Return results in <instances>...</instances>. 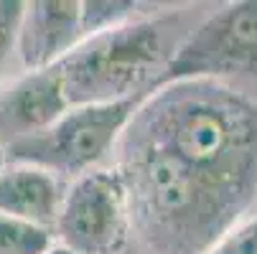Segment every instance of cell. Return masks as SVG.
<instances>
[{
    "instance_id": "7",
    "label": "cell",
    "mask_w": 257,
    "mask_h": 254,
    "mask_svg": "<svg viewBox=\"0 0 257 254\" xmlns=\"http://www.w3.org/2000/svg\"><path fill=\"white\" fill-rule=\"evenodd\" d=\"M82 44L79 0H33L23 3L16 54L26 71L56 66Z\"/></svg>"
},
{
    "instance_id": "11",
    "label": "cell",
    "mask_w": 257,
    "mask_h": 254,
    "mask_svg": "<svg viewBox=\"0 0 257 254\" xmlns=\"http://www.w3.org/2000/svg\"><path fill=\"white\" fill-rule=\"evenodd\" d=\"M21 16H23L21 0H0V74H3L11 56L16 54Z\"/></svg>"
},
{
    "instance_id": "14",
    "label": "cell",
    "mask_w": 257,
    "mask_h": 254,
    "mask_svg": "<svg viewBox=\"0 0 257 254\" xmlns=\"http://www.w3.org/2000/svg\"><path fill=\"white\" fill-rule=\"evenodd\" d=\"M6 163H8V160H6V150H3V148H0V170H3V168H6Z\"/></svg>"
},
{
    "instance_id": "1",
    "label": "cell",
    "mask_w": 257,
    "mask_h": 254,
    "mask_svg": "<svg viewBox=\"0 0 257 254\" xmlns=\"http://www.w3.org/2000/svg\"><path fill=\"white\" fill-rule=\"evenodd\" d=\"M122 137L168 155L244 213L257 201V104L222 82L153 89Z\"/></svg>"
},
{
    "instance_id": "2",
    "label": "cell",
    "mask_w": 257,
    "mask_h": 254,
    "mask_svg": "<svg viewBox=\"0 0 257 254\" xmlns=\"http://www.w3.org/2000/svg\"><path fill=\"white\" fill-rule=\"evenodd\" d=\"M173 31H178V16L151 11L84 39L54 66L69 107L112 104L151 94L183 41Z\"/></svg>"
},
{
    "instance_id": "9",
    "label": "cell",
    "mask_w": 257,
    "mask_h": 254,
    "mask_svg": "<svg viewBox=\"0 0 257 254\" xmlns=\"http://www.w3.org/2000/svg\"><path fill=\"white\" fill-rule=\"evenodd\" d=\"M145 13L151 11H140V3H135V0H82L79 3L82 41L89 36L125 26Z\"/></svg>"
},
{
    "instance_id": "10",
    "label": "cell",
    "mask_w": 257,
    "mask_h": 254,
    "mask_svg": "<svg viewBox=\"0 0 257 254\" xmlns=\"http://www.w3.org/2000/svg\"><path fill=\"white\" fill-rule=\"evenodd\" d=\"M54 244L49 229L0 213V254H46Z\"/></svg>"
},
{
    "instance_id": "8",
    "label": "cell",
    "mask_w": 257,
    "mask_h": 254,
    "mask_svg": "<svg viewBox=\"0 0 257 254\" xmlns=\"http://www.w3.org/2000/svg\"><path fill=\"white\" fill-rule=\"evenodd\" d=\"M64 191V180L44 168L6 163V168L0 170V213L51 231Z\"/></svg>"
},
{
    "instance_id": "6",
    "label": "cell",
    "mask_w": 257,
    "mask_h": 254,
    "mask_svg": "<svg viewBox=\"0 0 257 254\" xmlns=\"http://www.w3.org/2000/svg\"><path fill=\"white\" fill-rule=\"evenodd\" d=\"M66 110H71L56 69L23 71L0 84V148L28 140L49 130Z\"/></svg>"
},
{
    "instance_id": "4",
    "label": "cell",
    "mask_w": 257,
    "mask_h": 254,
    "mask_svg": "<svg viewBox=\"0 0 257 254\" xmlns=\"http://www.w3.org/2000/svg\"><path fill=\"white\" fill-rule=\"evenodd\" d=\"M229 74L257 79V0L229 3L191 28L171 56L158 87L189 79L219 82V77Z\"/></svg>"
},
{
    "instance_id": "13",
    "label": "cell",
    "mask_w": 257,
    "mask_h": 254,
    "mask_svg": "<svg viewBox=\"0 0 257 254\" xmlns=\"http://www.w3.org/2000/svg\"><path fill=\"white\" fill-rule=\"evenodd\" d=\"M46 254H77V251H69V249H64V246H59V244H54Z\"/></svg>"
},
{
    "instance_id": "5",
    "label": "cell",
    "mask_w": 257,
    "mask_h": 254,
    "mask_svg": "<svg viewBox=\"0 0 257 254\" xmlns=\"http://www.w3.org/2000/svg\"><path fill=\"white\" fill-rule=\"evenodd\" d=\"M51 234L77 254H122L133 241V224L117 170L97 168L66 183Z\"/></svg>"
},
{
    "instance_id": "12",
    "label": "cell",
    "mask_w": 257,
    "mask_h": 254,
    "mask_svg": "<svg viewBox=\"0 0 257 254\" xmlns=\"http://www.w3.org/2000/svg\"><path fill=\"white\" fill-rule=\"evenodd\" d=\"M206 254H257V219H249L234 226Z\"/></svg>"
},
{
    "instance_id": "3",
    "label": "cell",
    "mask_w": 257,
    "mask_h": 254,
    "mask_svg": "<svg viewBox=\"0 0 257 254\" xmlns=\"http://www.w3.org/2000/svg\"><path fill=\"white\" fill-rule=\"evenodd\" d=\"M145 97L148 94L112 104L71 107L49 130L6 148V160L44 168L71 183L102 168V160L117 150L127 122Z\"/></svg>"
}]
</instances>
